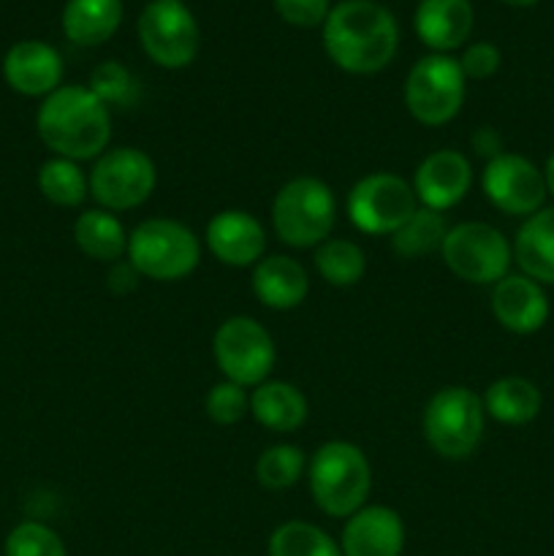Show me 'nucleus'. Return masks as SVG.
Instances as JSON below:
<instances>
[{"label": "nucleus", "instance_id": "1", "mask_svg": "<svg viewBox=\"0 0 554 556\" xmlns=\"http://www.w3.org/2000/svg\"><path fill=\"white\" fill-rule=\"evenodd\" d=\"M38 139L54 157L96 161L112 139V109L81 85H60L36 114Z\"/></svg>", "mask_w": 554, "mask_h": 556}, {"label": "nucleus", "instance_id": "2", "mask_svg": "<svg viewBox=\"0 0 554 556\" xmlns=\"http://www.w3.org/2000/svg\"><path fill=\"white\" fill-rule=\"evenodd\" d=\"M400 27L394 14L375 0H342L324 22V47L348 74H378L394 60Z\"/></svg>", "mask_w": 554, "mask_h": 556}, {"label": "nucleus", "instance_id": "3", "mask_svg": "<svg viewBox=\"0 0 554 556\" xmlns=\"http://www.w3.org/2000/svg\"><path fill=\"white\" fill-rule=\"evenodd\" d=\"M307 481L315 508L331 519H348L367 503L373 467L358 445L348 440H329L310 456Z\"/></svg>", "mask_w": 554, "mask_h": 556}, {"label": "nucleus", "instance_id": "4", "mask_svg": "<svg viewBox=\"0 0 554 556\" xmlns=\"http://www.w3.org/2000/svg\"><path fill=\"white\" fill-rule=\"evenodd\" d=\"M337 223V199L318 177H293L272 201V228L288 248H318Z\"/></svg>", "mask_w": 554, "mask_h": 556}, {"label": "nucleus", "instance_id": "5", "mask_svg": "<svg viewBox=\"0 0 554 556\" xmlns=\"http://www.w3.org/2000/svg\"><path fill=\"white\" fill-rule=\"evenodd\" d=\"M125 258L141 277L177 282L193 275L201 261V242L185 223L172 217H147L128 233Z\"/></svg>", "mask_w": 554, "mask_h": 556}, {"label": "nucleus", "instance_id": "6", "mask_svg": "<svg viewBox=\"0 0 554 556\" xmlns=\"http://www.w3.org/2000/svg\"><path fill=\"white\" fill-rule=\"evenodd\" d=\"M487 410L481 396L467 386H445L429 396L421 416V432L429 448L443 459H467L481 445Z\"/></svg>", "mask_w": 554, "mask_h": 556}, {"label": "nucleus", "instance_id": "7", "mask_svg": "<svg viewBox=\"0 0 554 556\" xmlns=\"http://www.w3.org/2000/svg\"><path fill=\"white\" fill-rule=\"evenodd\" d=\"M440 258L451 275L473 286H494L511 275L514 244L500 228L481 220L456 223L449 228L440 248Z\"/></svg>", "mask_w": 554, "mask_h": 556}, {"label": "nucleus", "instance_id": "8", "mask_svg": "<svg viewBox=\"0 0 554 556\" xmlns=\"http://www.w3.org/2000/svg\"><path fill=\"white\" fill-rule=\"evenodd\" d=\"M467 76L451 54H427L405 79V106L413 119L427 128H440L462 112Z\"/></svg>", "mask_w": 554, "mask_h": 556}, {"label": "nucleus", "instance_id": "9", "mask_svg": "<svg viewBox=\"0 0 554 556\" xmlns=\"http://www.w3.org/2000/svg\"><path fill=\"white\" fill-rule=\"evenodd\" d=\"M418 210L413 185L394 172H373L358 179L345 201L348 220L369 237H391Z\"/></svg>", "mask_w": 554, "mask_h": 556}, {"label": "nucleus", "instance_id": "10", "mask_svg": "<svg viewBox=\"0 0 554 556\" xmlns=\"http://www.w3.org/2000/svg\"><path fill=\"white\" fill-rule=\"evenodd\" d=\"M87 185L101 210L128 212L150 199L158 185V172L152 157L139 147H114L96 157Z\"/></svg>", "mask_w": 554, "mask_h": 556}, {"label": "nucleus", "instance_id": "11", "mask_svg": "<svg viewBox=\"0 0 554 556\" xmlns=\"http://www.w3.org/2000/svg\"><path fill=\"white\" fill-rule=\"evenodd\" d=\"M212 353L223 380H231L242 389H255L264 383L277 358L272 334L250 315H234L223 320L212 337Z\"/></svg>", "mask_w": 554, "mask_h": 556}, {"label": "nucleus", "instance_id": "12", "mask_svg": "<svg viewBox=\"0 0 554 556\" xmlns=\"http://www.w3.org/2000/svg\"><path fill=\"white\" fill-rule=\"evenodd\" d=\"M139 41L161 68H185L199 52V25L182 0H152L139 14Z\"/></svg>", "mask_w": 554, "mask_h": 556}, {"label": "nucleus", "instance_id": "13", "mask_svg": "<svg viewBox=\"0 0 554 556\" xmlns=\"http://www.w3.org/2000/svg\"><path fill=\"white\" fill-rule=\"evenodd\" d=\"M481 188L494 210L516 217L536 215L549 193L541 168L516 152H503V155L487 161Z\"/></svg>", "mask_w": 554, "mask_h": 556}, {"label": "nucleus", "instance_id": "14", "mask_svg": "<svg viewBox=\"0 0 554 556\" xmlns=\"http://www.w3.org/2000/svg\"><path fill=\"white\" fill-rule=\"evenodd\" d=\"M413 193L418 206L445 212L454 210L473 188V166L467 155L456 150H435L418 163L413 174Z\"/></svg>", "mask_w": 554, "mask_h": 556}, {"label": "nucleus", "instance_id": "15", "mask_svg": "<svg viewBox=\"0 0 554 556\" xmlns=\"http://www.w3.org/2000/svg\"><path fill=\"white\" fill-rule=\"evenodd\" d=\"M206 248L221 264L244 269L264 258L266 231L250 212L223 210L206 223Z\"/></svg>", "mask_w": 554, "mask_h": 556}, {"label": "nucleus", "instance_id": "16", "mask_svg": "<svg viewBox=\"0 0 554 556\" xmlns=\"http://www.w3.org/2000/svg\"><path fill=\"white\" fill-rule=\"evenodd\" d=\"M492 315L511 334H536L549 320V296L527 275H505L492 288Z\"/></svg>", "mask_w": 554, "mask_h": 556}, {"label": "nucleus", "instance_id": "17", "mask_svg": "<svg viewBox=\"0 0 554 556\" xmlns=\"http://www.w3.org/2000/svg\"><path fill=\"white\" fill-rule=\"evenodd\" d=\"M342 556H402L405 525L386 505H364L342 527Z\"/></svg>", "mask_w": 554, "mask_h": 556}, {"label": "nucleus", "instance_id": "18", "mask_svg": "<svg viewBox=\"0 0 554 556\" xmlns=\"http://www.w3.org/2000/svg\"><path fill=\"white\" fill-rule=\"evenodd\" d=\"M5 85L27 98H47L63 79V58L43 41H20L3 58Z\"/></svg>", "mask_w": 554, "mask_h": 556}, {"label": "nucleus", "instance_id": "19", "mask_svg": "<svg viewBox=\"0 0 554 556\" xmlns=\"http://www.w3.org/2000/svg\"><path fill=\"white\" fill-rule=\"evenodd\" d=\"M253 293L264 307L288 313L310 293L307 269L291 255H266L253 266Z\"/></svg>", "mask_w": 554, "mask_h": 556}, {"label": "nucleus", "instance_id": "20", "mask_svg": "<svg viewBox=\"0 0 554 556\" xmlns=\"http://www.w3.org/2000/svg\"><path fill=\"white\" fill-rule=\"evenodd\" d=\"M473 22L476 14L470 0H421L413 25L421 43L438 54H445L459 49L470 38Z\"/></svg>", "mask_w": 554, "mask_h": 556}, {"label": "nucleus", "instance_id": "21", "mask_svg": "<svg viewBox=\"0 0 554 556\" xmlns=\"http://www.w3.org/2000/svg\"><path fill=\"white\" fill-rule=\"evenodd\" d=\"M514 261L521 275L554 286V206H541L525 217L514 239Z\"/></svg>", "mask_w": 554, "mask_h": 556}, {"label": "nucleus", "instance_id": "22", "mask_svg": "<svg viewBox=\"0 0 554 556\" xmlns=\"http://www.w3.org/2000/svg\"><path fill=\"white\" fill-rule=\"evenodd\" d=\"M250 413L269 432H297L307 421V396L288 380H264L250 394Z\"/></svg>", "mask_w": 554, "mask_h": 556}, {"label": "nucleus", "instance_id": "23", "mask_svg": "<svg viewBox=\"0 0 554 556\" xmlns=\"http://www.w3.org/2000/svg\"><path fill=\"white\" fill-rule=\"evenodd\" d=\"M481 402L487 416L494 418L498 424H505V427H525V424L538 418L543 396L541 389L532 380L508 375V378H500L494 383H489Z\"/></svg>", "mask_w": 554, "mask_h": 556}, {"label": "nucleus", "instance_id": "24", "mask_svg": "<svg viewBox=\"0 0 554 556\" xmlns=\"http://www.w3.org/2000/svg\"><path fill=\"white\" fill-rule=\"evenodd\" d=\"M123 22L119 0H68L63 9V33L79 47H98L117 33Z\"/></svg>", "mask_w": 554, "mask_h": 556}, {"label": "nucleus", "instance_id": "25", "mask_svg": "<svg viewBox=\"0 0 554 556\" xmlns=\"http://www.w3.org/2000/svg\"><path fill=\"white\" fill-rule=\"evenodd\" d=\"M128 233L119 217L106 210H85L74 220V242L87 258L114 264L128 253Z\"/></svg>", "mask_w": 554, "mask_h": 556}, {"label": "nucleus", "instance_id": "26", "mask_svg": "<svg viewBox=\"0 0 554 556\" xmlns=\"http://www.w3.org/2000/svg\"><path fill=\"white\" fill-rule=\"evenodd\" d=\"M315 271L335 288H351L367 271V255L351 239H326L315 248Z\"/></svg>", "mask_w": 554, "mask_h": 556}, {"label": "nucleus", "instance_id": "27", "mask_svg": "<svg viewBox=\"0 0 554 556\" xmlns=\"http://www.w3.org/2000/svg\"><path fill=\"white\" fill-rule=\"evenodd\" d=\"M445 233H449V223L443 212L418 206L416 215L400 231L391 233V250L400 258H424L429 253H440Z\"/></svg>", "mask_w": 554, "mask_h": 556}, {"label": "nucleus", "instance_id": "28", "mask_svg": "<svg viewBox=\"0 0 554 556\" xmlns=\"http://www.w3.org/2000/svg\"><path fill=\"white\" fill-rule=\"evenodd\" d=\"M38 190L43 199L63 210H74L81 206V201L90 195V185H87V174L81 172L79 163L68 161V157H49L38 168Z\"/></svg>", "mask_w": 554, "mask_h": 556}, {"label": "nucleus", "instance_id": "29", "mask_svg": "<svg viewBox=\"0 0 554 556\" xmlns=\"http://www.w3.org/2000/svg\"><path fill=\"white\" fill-rule=\"evenodd\" d=\"M269 556H342L335 538L310 521H286L269 535Z\"/></svg>", "mask_w": 554, "mask_h": 556}, {"label": "nucleus", "instance_id": "30", "mask_svg": "<svg viewBox=\"0 0 554 556\" xmlns=\"http://www.w3.org/2000/svg\"><path fill=\"white\" fill-rule=\"evenodd\" d=\"M304 472V451L291 443H275L255 459V481L269 492L291 489Z\"/></svg>", "mask_w": 554, "mask_h": 556}, {"label": "nucleus", "instance_id": "31", "mask_svg": "<svg viewBox=\"0 0 554 556\" xmlns=\"http://www.w3.org/2000/svg\"><path fill=\"white\" fill-rule=\"evenodd\" d=\"M90 87L109 109H128L139 101V81L136 76L125 68L117 60H106V63L96 65L90 74Z\"/></svg>", "mask_w": 554, "mask_h": 556}, {"label": "nucleus", "instance_id": "32", "mask_svg": "<svg viewBox=\"0 0 554 556\" xmlns=\"http://www.w3.org/2000/svg\"><path fill=\"white\" fill-rule=\"evenodd\" d=\"M5 556H68L65 543L41 521H22L5 538Z\"/></svg>", "mask_w": 554, "mask_h": 556}, {"label": "nucleus", "instance_id": "33", "mask_svg": "<svg viewBox=\"0 0 554 556\" xmlns=\"http://www.w3.org/2000/svg\"><path fill=\"white\" fill-rule=\"evenodd\" d=\"M204 410L210 421L217 427H231L239 424L250 413V396L242 386L231 383V380H221L212 386L204 396Z\"/></svg>", "mask_w": 554, "mask_h": 556}, {"label": "nucleus", "instance_id": "34", "mask_svg": "<svg viewBox=\"0 0 554 556\" xmlns=\"http://www.w3.org/2000/svg\"><path fill=\"white\" fill-rule=\"evenodd\" d=\"M275 11L280 20L293 27H318L329 16V0H275Z\"/></svg>", "mask_w": 554, "mask_h": 556}, {"label": "nucleus", "instance_id": "35", "mask_svg": "<svg viewBox=\"0 0 554 556\" xmlns=\"http://www.w3.org/2000/svg\"><path fill=\"white\" fill-rule=\"evenodd\" d=\"M500 49L489 41H476L462 52L459 65L467 79H489L500 68Z\"/></svg>", "mask_w": 554, "mask_h": 556}, {"label": "nucleus", "instance_id": "36", "mask_svg": "<svg viewBox=\"0 0 554 556\" xmlns=\"http://www.w3.org/2000/svg\"><path fill=\"white\" fill-rule=\"evenodd\" d=\"M139 280H141V275L134 269V264H130L128 258L114 261L112 269H109V275H106V286H109V291L114 293V296H125V293H134L136 286H139Z\"/></svg>", "mask_w": 554, "mask_h": 556}, {"label": "nucleus", "instance_id": "37", "mask_svg": "<svg viewBox=\"0 0 554 556\" xmlns=\"http://www.w3.org/2000/svg\"><path fill=\"white\" fill-rule=\"evenodd\" d=\"M470 147L476 155L483 157V161H492V157L503 155L505 152L503 136H500L494 128H489V125H483V128H478L476 134L470 136Z\"/></svg>", "mask_w": 554, "mask_h": 556}, {"label": "nucleus", "instance_id": "38", "mask_svg": "<svg viewBox=\"0 0 554 556\" xmlns=\"http://www.w3.org/2000/svg\"><path fill=\"white\" fill-rule=\"evenodd\" d=\"M543 179H546V190L554 195V152L549 155L546 166H543Z\"/></svg>", "mask_w": 554, "mask_h": 556}, {"label": "nucleus", "instance_id": "39", "mask_svg": "<svg viewBox=\"0 0 554 556\" xmlns=\"http://www.w3.org/2000/svg\"><path fill=\"white\" fill-rule=\"evenodd\" d=\"M503 3H508V5H516V9H527V5H536L538 0H503Z\"/></svg>", "mask_w": 554, "mask_h": 556}]
</instances>
